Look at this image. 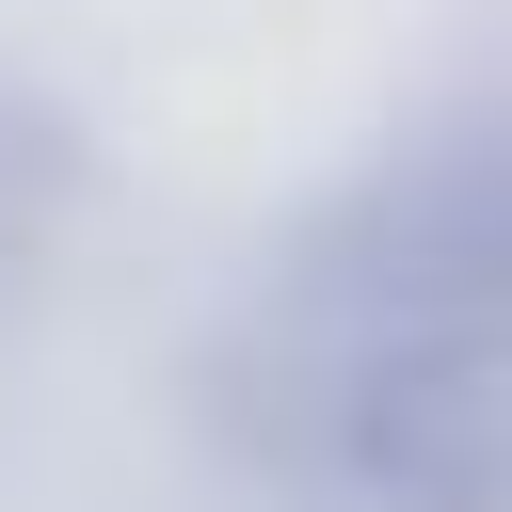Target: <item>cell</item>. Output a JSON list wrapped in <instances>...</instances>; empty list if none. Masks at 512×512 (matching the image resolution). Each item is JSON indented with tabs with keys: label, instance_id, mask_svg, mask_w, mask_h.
<instances>
[{
	"label": "cell",
	"instance_id": "obj_1",
	"mask_svg": "<svg viewBox=\"0 0 512 512\" xmlns=\"http://www.w3.org/2000/svg\"><path fill=\"white\" fill-rule=\"evenodd\" d=\"M272 448L368 512L512 496V352L496 320H272Z\"/></svg>",
	"mask_w": 512,
	"mask_h": 512
},
{
	"label": "cell",
	"instance_id": "obj_2",
	"mask_svg": "<svg viewBox=\"0 0 512 512\" xmlns=\"http://www.w3.org/2000/svg\"><path fill=\"white\" fill-rule=\"evenodd\" d=\"M496 256H512V176H496V128L448 112L288 240L272 320H496Z\"/></svg>",
	"mask_w": 512,
	"mask_h": 512
}]
</instances>
